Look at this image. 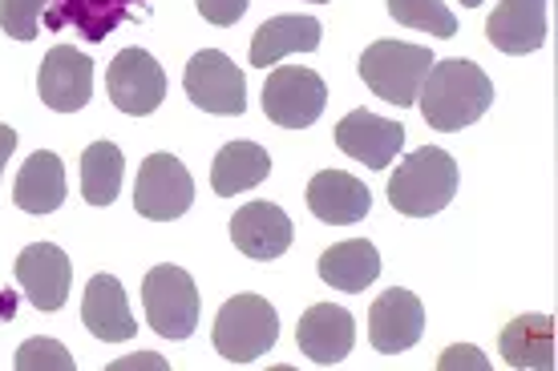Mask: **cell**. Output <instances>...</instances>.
Segmentation results:
<instances>
[{
  "mask_svg": "<svg viewBox=\"0 0 558 371\" xmlns=\"http://www.w3.org/2000/svg\"><path fill=\"white\" fill-rule=\"evenodd\" d=\"M494 49L510 57L534 53L546 45V0H502L486 21Z\"/></svg>",
  "mask_w": 558,
  "mask_h": 371,
  "instance_id": "obj_18",
  "label": "cell"
},
{
  "mask_svg": "<svg viewBox=\"0 0 558 371\" xmlns=\"http://www.w3.org/2000/svg\"><path fill=\"white\" fill-rule=\"evenodd\" d=\"M307 4H328V0H307Z\"/></svg>",
  "mask_w": 558,
  "mask_h": 371,
  "instance_id": "obj_33",
  "label": "cell"
},
{
  "mask_svg": "<svg viewBox=\"0 0 558 371\" xmlns=\"http://www.w3.org/2000/svg\"><path fill=\"white\" fill-rule=\"evenodd\" d=\"M13 368L16 371H73L77 359L65 351V344H57L49 335H37V339H25V344L16 347Z\"/></svg>",
  "mask_w": 558,
  "mask_h": 371,
  "instance_id": "obj_26",
  "label": "cell"
},
{
  "mask_svg": "<svg viewBox=\"0 0 558 371\" xmlns=\"http://www.w3.org/2000/svg\"><path fill=\"white\" fill-rule=\"evenodd\" d=\"M134 368H154V371H167L170 363L162 356H150V351H142V356H130V359H113L110 371H134Z\"/></svg>",
  "mask_w": 558,
  "mask_h": 371,
  "instance_id": "obj_30",
  "label": "cell"
},
{
  "mask_svg": "<svg viewBox=\"0 0 558 371\" xmlns=\"http://www.w3.org/2000/svg\"><path fill=\"white\" fill-rule=\"evenodd\" d=\"M122 174H126V158L113 141H94L82 153V194L89 207H110L118 190H122Z\"/></svg>",
  "mask_w": 558,
  "mask_h": 371,
  "instance_id": "obj_24",
  "label": "cell"
},
{
  "mask_svg": "<svg viewBox=\"0 0 558 371\" xmlns=\"http://www.w3.org/2000/svg\"><path fill=\"white\" fill-rule=\"evenodd\" d=\"M37 94L57 113L85 110L89 97H94V61L70 49V45L49 49L41 61V73H37Z\"/></svg>",
  "mask_w": 558,
  "mask_h": 371,
  "instance_id": "obj_10",
  "label": "cell"
},
{
  "mask_svg": "<svg viewBox=\"0 0 558 371\" xmlns=\"http://www.w3.org/2000/svg\"><path fill=\"white\" fill-rule=\"evenodd\" d=\"M498 351L514 371H555V319L514 316L498 335Z\"/></svg>",
  "mask_w": 558,
  "mask_h": 371,
  "instance_id": "obj_19",
  "label": "cell"
},
{
  "mask_svg": "<svg viewBox=\"0 0 558 371\" xmlns=\"http://www.w3.org/2000/svg\"><path fill=\"white\" fill-rule=\"evenodd\" d=\"M267 174H271V158L255 141H227L223 150H219V158L210 162V186H215V194H223V198L252 190Z\"/></svg>",
  "mask_w": 558,
  "mask_h": 371,
  "instance_id": "obj_23",
  "label": "cell"
},
{
  "mask_svg": "<svg viewBox=\"0 0 558 371\" xmlns=\"http://www.w3.org/2000/svg\"><path fill=\"white\" fill-rule=\"evenodd\" d=\"M295 344L316 368H332L344 356H352V344H356V323L344 307L336 302H316L300 316V327H295Z\"/></svg>",
  "mask_w": 558,
  "mask_h": 371,
  "instance_id": "obj_13",
  "label": "cell"
},
{
  "mask_svg": "<svg viewBox=\"0 0 558 371\" xmlns=\"http://www.w3.org/2000/svg\"><path fill=\"white\" fill-rule=\"evenodd\" d=\"M380 275V255L368 238H349V243H336L320 255V279L332 290L344 295H361L377 283Z\"/></svg>",
  "mask_w": 558,
  "mask_h": 371,
  "instance_id": "obj_21",
  "label": "cell"
},
{
  "mask_svg": "<svg viewBox=\"0 0 558 371\" xmlns=\"http://www.w3.org/2000/svg\"><path fill=\"white\" fill-rule=\"evenodd\" d=\"M82 323L89 327V335H98L101 344H126V339H134L138 323H134L126 290H122V283L113 275L89 279L82 299Z\"/></svg>",
  "mask_w": 558,
  "mask_h": 371,
  "instance_id": "obj_17",
  "label": "cell"
},
{
  "mask_svg": "<svg viewBox=\"0 0 558 371\" xmlns=\"http://www.w3.org/2000/svg\"><path fill=\"white\" fill-rule=\"evenodd\" d=\"M389 16L397 25L421 28L433 37H453L458 33V21L446 9V0H389Z\"/></svg>",
  "mask_w": 558,
  "mask_h": 371,
  "instance_id": "obj_25",
  "label": "cell"
},
{
  "mask_svg": "<svg viewBox=\"0 0 558 371\" xmlns=\"http://www.w3.org/2000/svg\"><path fill=\"white\" fill-rule=\"evenodd\" d=\"M458 194V162L441 146H421L392 170L389 207L409 219H429L453 202Z\"/></svg>",
  "mask_w": 558,
  "mask_h": 371,
  "instance_id": "obj_2",
  "label": "cell"
},
{
  "mask_svg": "<svg viewBox=\"0 0 558 371\" xmlns=\"http://www.w3.org/2000/svg\"><path fill=\"white\" fill-rule=\"evenodd\" d=\"M146 319L162 339H191L198 327V287L182 267H154L142 283Z\"/></svg>",
  "mask_w": 558,
  "mask_h": 371,
  "instance_id": "obj_5",
  "label": "cell"
},
{
  "mask_svg": "<svg viewBox=\"0 0 558 371\" xmlns=\"http://www.w3.org/2000/svg\"><path fill=\"white\" fill-rule=\"evenodd\" d=\"M461 4H465V9H477V4H486V0H461Z\"/></svg>",
  "mask_w": 558,
  "mask_h": 371,
  "instance_id": "obj_32",
  "label": "cell"
},
{
  "mask_svg": "<svg viewBox=\"0 0 558 371\" xmlns=\"http://www.w3.org/2000/svg\"><path fill=\"white\" fill-rule=\"evenodd\" d=\"M49 0H0V28L13 41H33L41 33V13Z\"/></svg>",
  "mask_w": 558,
  "mask_h": 371,
  "instance_id": "obj_27",
  "label": "cell"
},
{
  "mask_svg": "<svg viewBox=\"0 0 558 371\" xmlns=\"http://www.w3.org/2000/svg\"><path fill=\"white\" fill-rule=\"evenodd\" d=\"M433 65V53L425 45L409 41H377L361 53V77L364 85L401 110H413L421 94V82Z\"/></svg>",
  "mask_w": 558,
  "mask_h": 371,
  "instance_id": "obj_4",
  "label": "cell"
},
{
  "mask_svg": "<svg viewBox=\"0 0 558 371\" xmlns=\"http://www.w3.org/2000/svg\"><path fill=\"white\" fill-rule=\"evenodd\" d=\"M198 13H203V21H210V25L227 28L247 13V0H198Z\"/></svg>",
  "mask_w": 558,
  "mask_h": 371,
  "instance_id": "obj_29",
  "label": "cell"
},
{
  "mask_svg": "<svg viewBox=\"0 0 558 371\" xmlns=\"http://www.w3.org/2000/svg\"><path fill=\"white\" fill-rule=\"evenodd\" d=\"M320 49V21L316 16H271L255 28L252 65H276L288 53H316Z\"/></svg>",
  "mask_w": 558,
  "mask_h": 371,
  "instance_id": "obj_22",
  "label": "cell"
},
{
  "mask_svg": "<svg viewBox=\"0 0 558 371\" xmlns=\"http://www.w3.org/2000/svg\"><path fill=\"white\" fill-rule=\"evenodd\" d=\"M336 146L349 158L364 162L368 170H385L405 146V125L377 118L373 110H352L344 122L336 125Z\"/></svg>",
  "mask_w": 558,
  "mask_h": 371,
  "instance_id": "obj_14",
  "label": "cell"
},
{
  "mask_svg": "<svg viewBox=\"0 0 558 371\" xmlns=\"http://www.w3.org/2000/svg\"><path fill=\"white\" fill-rule=\"evenodd\" d=\"M292 238H295V222L276 202H247L231 219V243L255 262L279 259L283 250L292 247Z\"/></svg>",
  "mask_w": 558,
  "mask_h": 371,
  "instance_id": "obj_15",
  "label": "cell"
},
{
  "mask_svg": "<svg viewBox=\"0 0 558 371\" xmlns=\"http://www.w3.org/2000/svg\"><path fill=\"white\" fill-rule=\"evenodd\" d=\"M421 335H425V307H421L413 290L392 287L373 302V311H368V339H373L380 356H401L413 344H421Z\"/></svg>",
  "mask_w": 558,
  "mask_h": 371,
  "instance_id": "obj_12",
  "label": "cell"
},
{
  "mask_svg": "<svg viewBox=\"0 0 558 371\" xmlns=\"http://www.w3.org/2000/svg\"><path fill=\"white\" fill-rule=\"evenodd\" d=\"M328 106V85L316 70L279 65L264 82V113L283 129H307Z\"/></svg>",
  "mask_w": 558,
  "mask_h": 371,
  "instance_id": "obj_8",
  "label": "cell"
},
{
  "mask_svg": "<svg viewBox=\"0 0 558 371\" xmlns=\"http://www.w3.org/2000/svg\"><path fill=\"white\" fill-rule=\"evenodd\" d=\"M182 89L195 101L198 110L219 113V118H239L247 110V82H243V70L219 49H198L191 61H186V73H182Z\"/></svg>",
  "mask_w": 558,
  "mask_h": 371,
  "instance_id": "obj_6",
  "label": "cell"
},
{
  "mask_svg": "<svg viewBox=\"0 0 558 371\" xmlns=\"http://www.w3.org/2000/svg\"><path fill=\"white\" fill-rule=\"evenodd\" d=\"M13 275L37 311H61L70 299L73 267L65 259V250L53 247V243H33V247L21 250Z\"/></svg>",
  "mask_w": 558,
  "mask_h": 371,
  "instance_id": "obj_11",
  "label": "cell"
},
{
  "mask_svg": "<svg viewBox=\"0 0 558 371\" xmlns=\"http://www.w3.org/2000/svg\"><path fill=\"white\" fill-rule=\"evenodd\" d=\"M215 351L227 363H255L279 339V316L264 295H235L215 319Z\"/></svg>",
  "mask_w": 558,
  "mask_h": 371,
  "instance_id": "obj_3",
  "label": "cell"
},
{
  "mask_svg": "<svg viewBox=\"0 0 558 371\" xmlns=\"http://www.w3.org/2000/svg\"><path fill=\"white\" fill-rule=\"evenodd\" d=\"M195 202V178L174 153H150L134 182V210L150 222L182 219Z\"/></svg>",
  "mask_w": 558,
  "mask_h": 371,
  "instance_id": "obj_7",
  "label": "cell"
},
{
  "mask_svg": "<svg viewBox=\"0 0 558 371\" xmlns=\"http://www.w3.org/2000/svg\"><path fill=\"white\" fill-rule=\"evenodd\" d=\"M421 118L429 122L437 134H453L474 125L494 101V82L486 77L482 65L465 61V57H449V61H433L425 82H421Z\"/></svg>",
  "mask_w": 558,
  "mask_h": 371,
  "instance_id": "obj_1",
  "label": "cell"
},
{
  "mask_svg": "<svg viewBox=\"0 0 558 371\" xmlns=\"http://www.w3.org/2000/svg\"><path fill=\"white\" fill-rule=\"evenodd\" d=\"M437 368H441V371H461V368H465V371H489V359L470 344H453V347H446V351H441Z\"/></svg>",
  "mask_w": 558,
  "mask_h": 371,
  "instance_id": "obj_28",
  "label": "cell"
},
{
  "mask_svg": "<svg viewBox=\"0 0 558 371\" xmlns=\"http://www.w3.org/2000/svg\"><path fill=\"white\" fill-rule=\"evenodd\" d=\"M106 89H110V101L122 113L146 118L167 97V73L146 49H122L106 70Z\"/></svg>",
  "mask_w": 558,
  "mask_h": 371,
  "instance_id": "obj_9",
  "label": "cell"
},
{
  "mask_svg": "<svg viewBox=\"0 0 558 371\" xmlns=\"http://www.w3.org/2000/svg\"><path fill=\"white\" fill-rule=\"evenodd\" d=\"M65 194H70L65 162L53 150L28 153V162L16 174V190H13L16 207L25 210V214H53V210H61Z\"/></svg>",
  "mask_w": 558,
  "mask_h": 371,
  "instance_id": "obj_20",
  "label": "cell"
},
{
  "mask_svg": "<svg viewBox=\"0 0 558 371\" xmlns=\"http://www.w3.org/2000/svg\"><path fill=\"white\" fill-rule=\"evenodd\" d=\"M13 150H16V129H9V125H0V178H4V165H9Z\"/></svg>",
  "mask_w": 558,
  "mask_h": 371,
  "instance_id": "obj_31",
  "label": "cell"
},
{
  "mask_svg": "<svg viewBox=\"0 0 558 371\" xmlns=\"http://www.w3.org/2000/svg\"><path fill=\"white\" fill-rule=\"evenodd\" d=\"M307 210L328 226H352L373 210V194L344 170H320L307 182Z\"/></svg>",
  "mask_w": 558,
  "mask_h": 371,
  "instance_id": "obj_16",
  "label": "cell"
}]
</instances>
